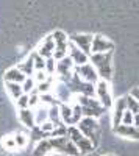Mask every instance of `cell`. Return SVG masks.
<instances>
[{"instance_id":"cell-1","label":"cell","mask_w":139,"mask_h":156,"mask_svg":"<svg viewBox=\"0 0 139 156\" xmlns=\"http://www.w3.org/2000/svg\"><path fill=\"white\" fill-rule=\"evenodd\" d=\"M112 53L114 51H106V53H92L89 55V62L98 73V78L106 83L112 78Z\"/></svg>"},{"instance_id":"cell-2","label":"cell","mask_w":139,"mask_h":156,"mask_svg":"<svg viewBox=\"0 0 139 156\" xmlns=\"http://www.w3.org/2000/svg\"><path fill=\"white\" fill-rule=\"evenodd\" d=\"M80 131L92 142V145L95 147L98 144V139H100V128L97 123V119H92V117H83V119L75 125Z\"/></svg>"},{"instance_id":"cell-3","label":"cell","mask_w":139,"mask_h":156,"mask_svg":"<svg viewBox=\"0 0 139 156\" xmlns=\"http://www.w3.org/2000/svg\"><path fill=\"white\" fill-rule=\"evenodd\" d=\"M70 140H72V144L77 147L78 150H80V153L81 154H84V153H89V151H92L94 150V145H92V142L87 139L80 129L77 128V126H67V134H66Z\"/></svg>"},{"instance_id":"cell-4","label":"cell","mask_w":139,"mask_h":156,"mask_svg":"<svg viewBox=\"0 0 139 156\" xmlns=\"http://www.w3.org/2000/svg\"><path fill=\"white\" fill-rule=\"evenodd\" d=\"M50 145H52V150L59 151L62 154L67 156H80V150L72 144V140L67 136H61V137H48Z\"/></svg>"},{"instance_id":"cell-5","label":"cell","mask_w":139,"mask_h":156,"mask_svg":"<svg viewBox=\"0 0 139 156\" xmlns=\"http://www.w3.org/2000/svg\"><path fill=\"white\" fill-rule=\"evenodd\" d=\"M52 37H53V42H55L53 58L56 61L66 58L67 53H69V37H67V34L62 30H55L52 33Z\"/></svg>"},{"instance_id":"cell-6","label":"cell","mask_w":139,"mask_h":156,"mask_svg":"<svg viewBox=\"0 0 139 156\" xmlns=\"http://www.w3.org/2000/svg\"><path fill=\"white\" fill-rule=\"evenodd\" d=\"M95 98L100 101L105 109H111L112 108V95H111V89H109V83L103 81V80H98L95 84Z\"/></svg>"},{"instance_id":"cell-7","label":"cell","mask_w":139,"mask_h":156,"mask_svg":"<svg viewBox=\"0 0 139 156\" xmlns=\"http://www.w3.org/2000/svg\"><path fill=\"white\" fill-rule=\"evenodd\" d=\"M116 45L112 41L102 34H95L92 37V45H91V55L92 53H106V51H114Z\"/></svg>"},{"instance_id":"cell-8","label":"cell","mask_w":139,"mask_h":156,"mask_svg":"<svg viewBox=\"0 0 139 156\" xmlns=\"http://www.w3.org/2000/svg\"><path fill=\"white\" fill-rule=\"evenodd\" d=\"M73 72L77 73L83 81L91 83V84H97V81L100 80L97 70L94 69V66H92L91 62L84 64V66H78V67H75V69H73Z\"/></svg>"},{"instance_id":"cell-9","label":"cell","mask_w":139,"mask_h":156,"mask_svg":"<svg viewBox=\"0 0 139 156\" xmlns=\"http://www.w3.org/2000/svg\"><path fill=\"white\" fill-rule=\"evenodd\" d=\"M92 34H86V33H77V34H72L69 37V41L72 44H75L80 50H83L86 55H91V45H92Z\"/></svg>"},{"instance_id":"cell-10","label":"cell","mask_w":139,"mask_h":156,"mask_svg":"<svg viewBox=\"0 0 139 156\" xmlns=\"http://www.w3.org/2000/svg\"><path fill=\"white\" fill-rule=\"evenodd\" d=\"M67 56L72 59V62H73L75 67L84 66V64L89 62V55H86L83 50H80L77 45L72 44L70 41H69V53H67Z\"/></svg>"},{"instance_id":"cell-11","label":"cell","mask_w":139,"mask_h":156,"mask_svg":"<svg viewBox=\"0 0 139 156\" xmlns=\"http://www.w3.org/2000/svg\"><path fill=\"white\" fill-rule=\"evenodd\" d=\"M111 109H112V128H114L122 123V115L127 111V100H125V97H119L117 100H114Z\"/></svg>"},{"instance_id":"cell-12","label":"cell","mask_w":139,"mask_h":156,"mask_svg":"<svg viewBox=\"0 0 139 156\" xmlns=\"http://www.w3.org/2000/svg\"><path fill=\"white\" fill-rule=\"evenodd\" d=\"M53 51H55V42H53L52 34H48V36H45L44 41L39 44V47L36 48V53L39 56H42L44 59H47V58L53 56Z\"/></svg>"},{"instance_id":"cell-13","label":"cell","mask_w":139,"mask_h":156,"mask_svg":"<svg viewBox=\"0 0 139 156\" xmlns=\"http://www.w3.org/2000/svg\"><path fill=\"white\" fill-rule=\"evenodd\" d=\"M114 134H117L119 137H123V139H133V140H137L139 139V131L133 126V125H117L112 128Z\"/></svg>"},{"instance_id":"cell-14","label":"cell","mask_w":139,"mask_h":156,"mask_svg":"<svg viewBox=\"0 0 139 156\" xmlns=\"http://www.w3.org/2000/svg\"><path fill=\"white\" fill-rule=\"evenodd\" d=\"M59 114H61L62 123H64L66 126H73V125L78 123V120L75 119V115H73L70 103H61L59 105Z\"/></svg>"},{"instance_id":"cell-15","label":"cell","mask_w":139,"mask_h":156,"mask_svg":"<svg viewBox=\"0 0 139 156\" xmlns=\"http://www.w3.org/2000/svg\"><path fill=\"white\" fill-rule=\"evenodd\" d=\"M53 94H55V97L59 100V103H70V101L73 100V97H75L64 83H58Z\"/></svg>"},{"instance_id":"cell-16","label":"cell","mask_w":139,"mask_h":156,"mask_svg":"<svg viewBox=\"0 0 139 156\" xmlns=\"http://www.w3.org/2000/svg\"><path fill=\"white\" fill-rule=\"evenodd\" d=\"M17 117H19V120L23 126H27L30 129H33L36 126V120H34V112L33 109L30 108H25V109H19L17 112Z\"/></svg>"},{"instance_id":"cell-17","label":"cell","mask_w":139,"mask_h":156,"mask_svg":"<svg viewBox=\"0 0 139 156\" xmlns=\"http://www.w3.org/2000/svg\"><path fill=\"white\" fill-rule=\"evenodd\" d=\"M25 76L17 67H11V69H8L5 73H3V81H9V83H19V84H22L23 81H25Z\"/></svg>"},{"instance_id":"cell-18","label":"cell","mask_w":139,"mask_h":156,"mask_svg":"<svg viewBox=\"0 0 139 156\" xmlns=\"http://www.w3.org/2000/svg\"><path fill=\"white\" fill-rule=\"evenodd\" d=\"M16 67H17L25 76H33L34 72H36V70H34V62H33V56H31V55H30L27 59H23L22 62H19Z\"/></svg>"},{"instance_id":"cell-19","label":"cell","mask_w":139,"mask_h":156,"mask_svg":"<svg viewBox=\"0 0 139 156\" xmlns=\"http://www.w3.org/2000/svg\"><path fill=\"white\" fill-rule=\"evenodd\" d=\"M48 153H52V145H50L48 139H42L36 144L33 150V156H47Z\"/></svg>"},{"instance_id":"cell-20","label":"cell","mask_w":139,"mask_h":156,"mask_svg":"<svg viewBox=\"0 0 139 156\" xmlns=\"http://www.w3.org/2000/svg\"><path fill=\"white\" fill-rule=\"evenodd\" d=\"M33 112H34V120H36V125H37V126L48 120V106L39 105L37 108L33 109Z\"/></svg>"},{"instance_id":"cell-21","label":"cell","mask_w":139,"mask_h":156,"mask_svg":"<svg viewBox=\"0 0 139 156\" xmlns=\"http://www.w3.org/2000/svg\"><path fill=\"white\" fill-rule=\"evenodd\" d=\"M5 87H6V90H8L9 97L14 100V101L23 94L22 84H19V83H9V81H5Z\"/></svg>"},{"instance_id":"cell-22","label":"cell","mask_w":139,"mask_h":156,"mask_svg":"<svg viewBox=\"0 0 139 156\" xmlns=\"http://www.w3.org/2000/svg\"><path fill=\"white\" fill-rule=\"evenodd\" d=\"M39 98H41V105H45V106H59L61 103H59V100L55 97V94L53 92H47V94H41L39 95Z\"/></svg>"},{"instance_id":"cell-23","label":"cell","mask_w":139,"mask_h":156,"mask_svg":"<svg viewBox=\"0 0 139 156\" xmlns=\"http://www.w3.org/2000/svg\"><path fill=\"white\" fill-rule=\"evenodd\" d=\"M48 120L52 122L55 126H58V125L62 123L61 114H59V106H50L48 108Z\"/></svg>"},{"instance_id":"cell-24","label":"cell","mask_w":139,"mask_h":156,"mask_svg":"<svg viewBox=\"0 0 139 156\" xmlns=\"http://www.w3.org/2000/svg\"><path fill=\"white\" fill-rule=\"evenodd\" d=\"M125 100H127V109H128L130 112H133L134 115L139 114V101H137L136 98H133L130 94L125 97Z\"/></svg>"},{"instance_id":"cell-25","label":"cell","mask_w":139,"mask_h":156,"mask_svg":"<svg viewBox=\"0 0 139 156\" xmlns=\"http://www.w3.org/2000/svg\"><path fill=\"white\" fill-rule=\"evenodd\" d=\"M34 89H36V81H34V78H33V76H27V78H25V81L22 83V90H23V94H30V92H33Z\"/></svg>"},{"instance_id":"cell-26","label":"cell","mask_w":139,"mask_h":156,"mask_svg":"<svg viewBox=\"0 0 139 156\" xmlns=\"http://www.w3.org/2000/svg\"><path fill=\"white\" fill-rule=\"evenodd\" d=\"M33 56V62H34V70H45V59L42 56H39L36 53V50L30 53Z\"/></svg>"},{"instance_id":"cell-27","label":"cell","mask_w":139,"mask_h":156,"mask_svg":"<svg viewBox=\"0 0 139 156\" xmlns=\"http://www.w3.org/2000/svg\"><path fill=\"white\" fill-rule=\"evenodd\" d=\"M45 73L48 76H55V73H56V59L53 56L45 59Z\"/></svg>"},{"instance_id":"cell-28","label":"cell","mask_w":139,"mask_h":156,"mask_svg":"<svg viewBox=\"0 0 139 156\" xmlns=\"http://www.w3.org/2000/svg\"><path fill=\"white\" fill-rule=\"evenodd\" d=\"M41 105V98H39V94L36 92V90H33V92L28 94V108L30 109H34Z\"/></svg>"},{"instance_id":"cell-29","label":"cell","mask_w":139,"mask_h":156,"mask_svg":"<svg viewBox=\"0 0 139 156\" xmlns=\"http://www.w3.org/2000/svg\"><path fill=\"white\" fill-rule=\"evenodd\" d=\"M31 139L36 140V142H39V140H42V139H48V134H45L44 131H41V128L36 125V126L31 129Z\"/></svg>"},{"instance_id":"cell-30","label":"cell","mask_w":139,"mask_h":156,"mask_svg":"<svg viewBox=\"0 0 139 156\" xmlns=\"http://www.w3.org/2000/svg\"><path fill=\"white\" fill-rule=\"evenodd\" d=\"M2 145L5 147V150H16V140H14V136H5L2 139Z\"/></svg>"},{"instance_id":"cell-31","label":"cell","mask_w":139,"mask_h":156,"mask_svg":"<svg viewBox=\"0 0 139 156\" xmlns=\"http://www.w3.org/2000/svg\"><path fill=\"white\" fill-rule=\"evenodd\" d=\"M14 140H16V147L17 148H25V147H27V144H28V137L25 136V134H22V133L14 134Z\"/></svg>"},{"instance_id":"cell-32","label":"cell","mask_w":139,"mask_h":156,"mask_svg":"<svg viewBox=\"0 0 139 156\" xmlns=\"http://www.w3.org/2000/svg\"><path fill=\"white\" fill-rule=\"evenodd\" d=\"M16 105L19 109H25L28 108V94H22L17 100H16Z\"/></svg>"},{"instance_id":"cell-33","label":"cell","mask_w":139,"mask_h":156,"mask_svg":"<svg viewBox=\"0 0 139 156\" xmlns=\"http://www.w3.org/2000/svg\"><path fill=\"white\" fill-rule=\"evenodd\" d=\"M39 128H41V131H44V133L48 134V137H50V133H52L56 126H55L52 122H50V120H47V122H44L42 125H39Z\"/></svg>"},{"instance_id":"cell-34","label":"cell","mask_w":139,"mask_h":156,"mask_svg":"<svg viewBox=\"0 0 139 156\" xmlns=\"http://www.w3.org/2000/svg\"><path fill=\"white\" fill-rule=\"evenodd\" d=\"M133 120H134V114L127 109L123 112V115H122V123L123 125H133Z\"/></svg>"},{"instance_id":"cell-35","label":"cell","mask_w":139,"mask_h":156,"mask_svg":"<svg viewBox=\"0 0 139 156\" xmlns=\"http://www.w3.org/2000/svg\"><path fill=\"white\" fill-rule=\"evenodd\" d=\"M47 73H45V70H36L34 72V75H33V78H34V81H36V84L37 83H42V81H45L47 80Z\"/></svg>"},{"instance_id":"cell-36","label":"cell","mask_w":139,"mask_h":156,"mask_svg":"<svg viewBox=\"0 0 139 156\" xmlns=\"http://www.w3.org/2000/svg\"><path fill=\"white\" fill-rule=\"evenodd\" d=\"M130 95H131L133 98H136V100L139 101V87H134V89H131V92H130Z\"/></svg>"},{"instance_id":"cell-37","label":"cell","mask_w":139,"mask_h":156,"mask_svg":"<svg viewBox=\"0 0 139 156\" xmlns=\"http://www.w3.org/2000/svg\"><path fill=\"white\" fill-rule=\"evenodd\" d=\"M133 126L137 129V131H139V114H136L134 115V120H133Z\"/></svg>"},{"instance_id":"cell-38","label":"cell","mask_w":139,"mask_h":156,"mask_svg":"<svg viewBox=\"0 0 139 156\" xmlns=\"http://www.w3.org/2000/svg\"><path fill=\"white\" fill-rule=\"evenodd\" d=\"M103 156H116V154H103Z\"/></svg>"},{"instance_id":"cell-39","label":"cell","mask_w":139,"mask_h":156,"mask_svg":"<svg viewBox=\"0 0 139 156\" xmlns=\"http://www.w3.org/2000/svg\"><path fill=\"white\" fill-rule=\"evenodd\" d=\"M47 156H53V154H52V153H48V154H47Z\"/></svg>"}]
</instances>
